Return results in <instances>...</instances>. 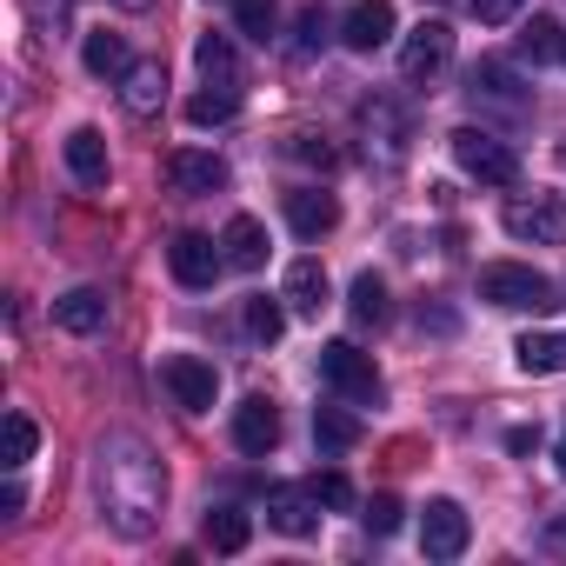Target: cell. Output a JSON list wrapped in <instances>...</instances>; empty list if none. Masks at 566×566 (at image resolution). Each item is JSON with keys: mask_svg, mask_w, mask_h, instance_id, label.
Listing matches in <instances>:
<instances>
[{"mask_svg": "<svg viewBox=\"0 0 566 566\" xmlns=\"http://www.w3.org/2000/svg\"><path fill=\"white\" fill-rule=\"evenodd\" d=\"M94 480H101V520L127 539H147L160 520V500H167V467L154 460V447L134 433H107Z\"/></svg>", "mask_w": 566, "mask_h": 566, "instance_id": "obj_1", "label": "cell"}, {"mask_svg": "<svg viewBox=\"0 0 566 566\" xmlns=\"http://www.w3.org/2000/svg\"><path fill=\"white\" fill-rule=\"evenodd\" d=\"M480 301H486V307H506V314H553V307H559L553 280L533 273V266H513V260L480 266Z\"/></svg>", "mask_w": 566, "mask_h": 566, "instance_id": "obj_2", "label": "cell"}, {"mask_svg": "<svg viewBox=\"0 0 566 566\" xmlns=\"http://www.w3.org/2000/svg\"><path fill=\"white\" fill-rule=\"evenodd\" d=\"M321 380H327L347 407H380V367H374V354H360L354 340H327V347H321Z\"/></svg>", "mask_w": 566, "mask_h": 566, "instance_id": "obj_3", "label": "cell"}, {"mask_svg": "<svg viewBox=\"0 0 566 566\" xmlns=\"http://www.w3.org/2000/svg\"><path fill=\"white\" fill-rule=\"evenodd\" d=\"M453 160H460V174H473L480 187H513V180H520V154H513L500 134H486V127H460V134H453Z\"/></svg>", "mask_w": 566, "mask_h": 566, "instance_id": "obj_4", "label": "cell"}, {"mask_svg": "<svg viewBox=\"0 0 566 566\" xmlns=\"http://www.w3.org/2000/svg\"><path fill=\"white\" fill-rule=\"evenodd\" d=\"M506 233L533 247H566V200L559 193H520L506 200Z\"/></svg>", "mask_w": 566, "mask_h": 566, "instance_id": "obj_5", "label": "cell"}, {"mask_svg": "<svg viewBox=\"0 0 566 566\" xmlns=\"http://www.w3.org/2000/svg\"><path fill=\"white\" fill-rule=\"evenodd\" d=\"M160 387L174 394L180 413H207L213 394H220V374H213V360H200V354H167V360H160Z\"/></svg>", "mask_w": 566, "mask_h": 566, "instance_id": "obj_6", "label": "cell"}, {"mask_svg": "<svg viewBox=\"0 0 566 566\" xmlns=\"http://www.w3.org/2000/svg\"><path fill=\"white\" fill-rule=\"evenodd\" d=\"M167 266H174V280L180 287H213L220 280V266H227V247L220 240H207V233H174V247H167Z\"/></svg>", "mask_w": 566, "mask_h": 566, "instance_id": "obj_7", "label": "cell"}, {"mask_svg": "<svg viewBox=\"0 0 566 566\" xmlns=\"http://www.w3.org/2000/svg\"><path fill=\"white\" fill-rule=\"evenodd\" d=\"M467 539H473L467 506H460V500H427V513H420V546H427V559H460Z\"/></svg>", "mask_w": 566, "mask_h": 566, "instance_id": "obj_8", "label": "cell"}, {"mask_svg": "<svg viewBox=\"0 0 566 566\" xmlns=\"http://www.w3.org/2000/svg\"><path fill=\"white\" fill-rule=\"evenodd\" d=\"M447 61H453V34H447V21H420V28L407 34V48H400V74H407V81H440Z\"/></svg>", "mask_w": 566, "mask_h": 566, "instance_id": "obj_9", "label": "cell"}, {"mask_svg": "<svg viewBox=\"0 0 566 566\" xmlns=\"http://www.w3.org/2000/svg\"><path fill=\"white\" fill-rule=\"evenodd\" d=\"M266 526L287 539H307L321 526V493L314 486H266Z\"/></svg>", "mask_w": 566, "mask_h": 566, "instance_id": "obj_10", "label": "cell"}, {"mask_svg": "<svg viewBox=\"0 0 566 566\" xmlns=\"http://www.w3.org/2000/svg\"><path fill=\"white\" fill-rule=\"evenodd\" d=\"M394 28H400L394 0H354L347 21H340V41H347L354 54H380V48L394 41Z\"/></svg>", "mask_w": 566, "mask_h": 566, "instance_id": "obj_11", "label": "cell"}, {"mask_svg": "<svg viewBox=\"0 0 566 566\" xmlns=\"http://www.w3.org/2000/svg\"><path fill=\"white\" fill-rule=\"evenodd\" d=\"M160 180L174 193H220L227 187V160L220 154H200V147H180V154L160 160Z\"/></svg>", "mask_w": 566, "mask_h": 566, "instance_id": "obj_12", "label": "cell"}, {"mask_svg": "<svg viewBox=\"0 0 566 566\" xmlns=\"http://www.w3.org/2000/svg\"><path fill=\"white\" fill-rule=\"evenodd\" d=\"M233 447L253 453V460H266V453L280 447V407H273L266 394H247V400L233 407Z\"/></svg>", "mask_w": 566, "mask_h": 566, "instance_id": "obj_13", "label": "cell"}, {"mask_svg": "<svg viewBox=\"0 0 566 566\" xmlns=\"http://www.w3.org/2000/svg\"><path fill=\"white\" fill-rule=\"evenodd\" d=\"M287 227H294L301 240H327V233L340 227V200L321 193V187H294V193H287Z\"/></svg>", "mask_w": 566, "mask_h": 566, "instance_id": "obj_14", "label": "cell"}, {"mask_svg": "<svg viewBox=\"0 0 566 566\" xmlns=\"http://www.w3.org/2000/svg\"><path fill=\"white\" fill-rule=\"evenodd\" d=\"M220 247H227V266H233V273H260V266H266V227H260L253 213H233L227 233H220Z\"/></svg>", "mask_w": 566, "mask_h": 566, "instance_id": "obj_15", "label": "cell"}, {"mask_svg": "<svg viewBox=\"0 0 566 566\" xmlns=\"http://www.w3.org/2000/svg\"><path fill=\"white\" fill-rule=\"evenodd\" d=\"M280 301H287L294 314H307V321H321V307H327V266H321V260H294Z\"/></svg>", "mask_w": 566, "mask_h": 566, "instance_id": "obj_16", "label": "cell"}, {"mask_svg": "<svg viewBox=\"0 0 566 566\" xmlns=\"http://www.w3.org/2000/svg\"><path fill=\"white\" fill-rule=\"evenodd\" d=\"M67 174L81 187H107V134L101 127H74L67 134Z\"/></svg>", "mask_w": 566, "mask_h": 566, "instance_id": "obj_17", "label": "cell"}, {"mask_svg": "<svg viewBox=\"0 0 566 566\" xmlns=\"http://www.w3.org/2000/svg\"><path fill=\"white\" fill-rule=\"evenodd\" d=\"M54 327H61V334H101V327H107V294H101V287L61 294V301H54Z\"/></svg>", "mask_w": 566, "mask_h": 566, "instance_id": "obj_18", "label": "cell"}, {"mask_svg": "<svg viewBox=\"0 0 566 566\" xmlns=\"http://www.w3.org/2000/svg\"><path fill=\"white\" fill-rule=\"evenodd\" d=\"M120 101H127V114H160V101H167V67H160V61H134V67L120 74Z\"/></svg>", "mask_w": 566, "mask_h": 566, "instance_id": "obj_19", "label": "cell"}, {"mask_svg": "<svg viewBox=\"0 0 566 566\" xmlns=\"http://www.w3.org/2000/svg\"><path fill=\"white\" fill-rule=\"evenodd\" d=\"M473 101H493V107H506V114H526V94H520V81H513L506 61H480V67H473Z\"/></svg>", "mask_w": 566, "mask_h": 566, "instance_id": "obj_20", "label": "cell"}, {"mask_svg": "<svg viewBox=\"0 0 566 566\" xmlns=\"http://www.w3.org/2000/svg\"><path fill=\"white\" fill-rule=\"evenodd\" d=\"M81 61H87V74H94V81H120V74L134 67V54H127V41H120V34H107V28L81 41Z\"/></svg>", "mask_w": 566, "mask_h": 566, "instance_id": "obj_21", "label": "cell"}, {"mask_svg": "<svg viewBox=\"0 0 566 566\" xmlns=\"http://www.w3.org/2000/svg\"><path fill=\"white\" fill-rule=\"evenodd\" d=\"M193 61H200V74H207V87H240V54H233L227 34H200V41H193Z\"/></svg>", "mask_w": 566, "mask_h": 566, "instance_id": "obj_22", "label": "cell"}, {"mask_svg": "<svg viewBox=\"0 0 566 566\" xmlns=\"http://www.w3.org/2000/svg\"><path fill=\"white\" fill-rule=\"evenodd\" d=\"M513 360L520 374H566V334H520Z\"/></svg>", "mask_w": 566, "mask_h": 566, "instance_id": "obj_23", "label": "cell"}, {"mask_svg": "<svg viewBox=\"0 0 566 566\" xmlns=\"http://www.w3.org/2000/svg\"><path fill=\"white\" fill-rule=\"evenodd\" d=\"M347 314H354L360 334H367V327H387L394 307H387V280H380V273H360L354 287H347Z\"/></svg>", "mask_w": 566, "mask_h": 566, "instance_id": "obj_24", "label": "cell"}, {"mask_svg": "<svg viewBox=\"0 0 566 566\" xmlns=\"http://www.w3.org/2000/svg\"><path fill=\"white\" fill-rule=\"evenodd\" d=\"M200 533H207V546H213V553H240V546L253 539V520H247L240 506H207Z\"/></svg>", "mask_w": 566, "mask_h": 566, "instance_id": "obj_25", "label": "cell"}, {"mask_svg": "<svg viewBox=\"0 0 566 566\" xmlns=\"http://www.w3.org/2000/svg\"><path fill=\"white\" fill-rule=\"evenodd\" d=\"M314 440H321V453H354L360 447V420L347 407H321L314 413Z\"/></svg>", "mask_w": 566, "mask_h": 566, "instance_id": "obj_26", "label": "cell"}, {"mask_svg": "<svg viewBox=\"0 0 566 566\" xmlns=\"http://www.w3.org/2000/svg\"><path fill=\"white\" fill-rule=\"evenodd\" d=\"M34 420L28 413H8V420H0V467H8V473H21L28 460H34Z\"/></svg>", "mask_w": 566, "mask_h": 566, "instance_id": "obj_27", "label": "cell"}, {"mask_svg": "<svg viewBox=\"0 0 566 566\" xmlns=\"http://www.w3.org/2000/svg\"><path fill=\"white\" fill-rule=\"evenodd\" d=\"M520 54H526V61H566V28L546 21V14H533V21L520 28Z\"/></svg>", "mask_w": 566, "mask_h": 566, "instance_id": "obj_28", "label": "cell"}, {"mask_svg": "<svg viewBox=\"0 0 566 566\" xmlns=\"http://www.w3.org/2000/svg\"><path fill=\"white\" fill-rule=\"evenodd\" d=\"M233 114H240V94H233V87H213V94H193V101H187V120H193V127H227Z\"/></svg>", "mask_w": 566, "mask_h": 566, "instance_id": "obj_29", "label": "cell"}, {"mask_svg": "<svg viewBox=\"0 0 566 566\" xmlns=\"http://www.w3.org/2000/svg\"><path fill=\"white\" fill-rule=\"evenodd\" d=\"M247 334L273 347L280 334H287V307H280V301H266V294H253V301H247Z\"/></svg>", "mask_w": 566, "mask_h": 566, "instance_id": "obj_30", "label": "cell"}, {"mask_svg": "<svg viewBox=\"0 0 566 566\" xmlns=\"http://www.w3.org/2000/svg\"><path fill=\"white\" fill-rule=\"evenodd\" d=\"M233 21H240L247 41H266L273 21H280V0H233Z\"/></svg>", "mask_w": 566, "mask_h": 566, "instance_id": "obj_31", "label": "cell"}, {"mask_svg": "<svg viewBox=\"0 0 566 566\" xmlns=\"http://www.w3.org/2000/svg\"><path fill=\"white\" fill-rule=\"evenodd\" d=\"M400 513H407V506H400L394 493H374L360 520H367V533H380V539H387V533H400Z\"/></svg>", "mask_w": 566, "mask_h": 566, "instance_id": "obj_32", "label": "cell"}, {"mask_svg": "<svg viewBox=\"0 0 566 566\" xmlns=\"http://www.w3.org/2000/svg\"><path fill=\"white\" fill-rule=\"evenodd\" d=\"M307 486H314V493H321V506H334V513H347V506H354V486H347V473H314Z\"/></svg>", "mask_w": 566, "mask_h": 566, "instance_id": "obj_33", "label": "cell"}, {"mask_svg": "<svg viewBox=\"0 0 566 566\" xmlns=\"http://www.w3.org/2000/svg\"><path fill=\"white\" fill-rule=\"evenodd\" d=\"M28 14H34L41 34H61L67 28V0H28Z\"/></svg>", "mask_w": 566, "mask_h": 566, "instance_id": "obj_34", "label": "cell"}, {"mask_svg": "<svg viewBox=\"0 0 566 566\" xmlns=\"http://www.w3.org/2000/svg\"><path fill=\"white\" fill-rule=\"evenodd\" d=\"M294 160H307V167H334V147L327 140H314V134H294V147H287Z\"/></svg>", "mask_w": 566, "mask_h": 566, "instance_id": "obj_35", "label": "cell"}, {"mask_svg": "<svg viewBox=\"0 0 566 566\" xmlns=\"http://www.w3.org/2000/svg\"><path fill=\"white\" fill-rule=\"evenodd\" d=\"M473 14H480L486 28H506V21L520 14V0H473Z\"/></svg>", "mask_w": 566, "mask_h": 566, "instance_id": "obj_36", "label": "cell"}, {"mask_svg": "<svg viewBox=\"0 0 566 566\" xmlns=\"http://www.w3.org/2000/svg\"><path fill=\"white\" fill-rule=\"evenodd\" d=\"M553 473L566 480V427H559V447H553Z\"/></svg>", "mask_w": 566, "mask_h": 566, "instance_id": "obj_37", "label": "cell"}, {"mask_svg": "<svg viewBox=\"0 0 566 566\" xmlns=\"http://www.w3.org/2000/svg\"><path fill=\"white\" fill-rule=\"evenodd\" d=\"M546 539H553V546L566 553V520H553V533H546Z\"/></svg>", "mask_w": 566, "mask_h": 566, "instance_id": "obj_38", "label": "cell"}, {"mask_svg": "<svg viewBox=\"0 0 566 566\" xmlns=\"http://www.w3.org/2000/svg\"><path fill=\"white\" fill-rule=\"evenodd\" d=\"M114 8H147V0H114Z\"/></svg>", "mask_w": 566, "mask_h": 566, "instance_id": "obj_39", "label": "cell"}]
</instances>
